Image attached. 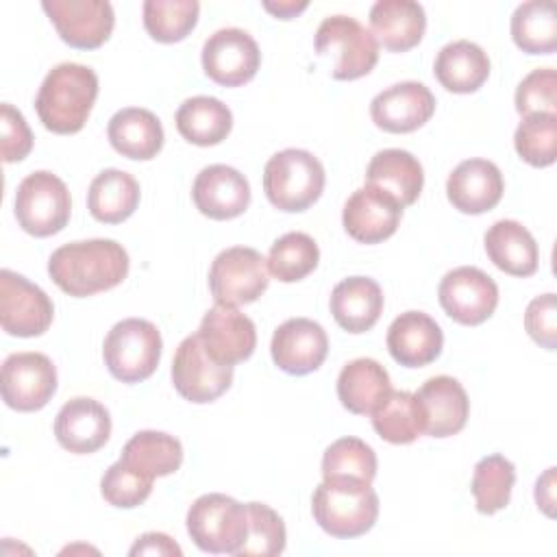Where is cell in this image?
Returning <instances> with one entry per match:
<instances>
[{
  "label": "cell",
  "mask_w": 557,
  "mask_h": 557,
  "mask_svg": "<svg viewBox=\"0 0 557 557\" xmlns=\"http://www.w3.org/2000/svg\"><path fill=\"white\" fill-rule=\"evenodd\" d=\"M128 252L122 244L85 239L59 246L48 259V274L61 292L87 298L120 285L128 274Z\"/></svg>",
  "instance_id": "1"
},
{
  "label": "cell",
  "mask_w": 557,
  "mask_h": 557,
  "mask_svg": "<svg viewBox=\"0 0 557 557\" xmlns=\"http://www.w3.org/2000/svg\"><path fill=\"white\" fill-rule=\"evenodd\" d=\"M98 98V76L81 63L54 65L35 98V109L41 124L57 135L78 133Z\"/></svg>",
  "instance_id": "2"
},
{
  "label": "cell",
  "mask_w": 557,
  "mask_h": 557,
  "mask_svg": "<svg viewBox=\"0 0 557 557\" xmlns=\"http://www.w3.org/2000/svg\"><path fill=\"white\" fill-rule=\"evenodd\" d=\"M311 511L324 533L352 540L374 527L379 518V496L372 483L357 479H322L313 492Z\"/></svg>",
  "instance_id": "3"
},
{
  "label": "cell",
  "mask_w": 557,
  "mask_h": 557,
  "mask_svg": "<svg viewBox=\"0 0 557 557\" xmlns=\"http://www.w3.org/2000/svg\"><path fill=\"white\" fill-rule=\"evenodd\" d=\"M326 174L309 150L285 148L272 154L263 168V191L268 200L287 213L309 209L324 191Z\"/></svg>",
  "instance_id": "4"
},
{
  "label": "cell",
  "mask_w": 557,
  "mask_h": 557,
  "mask_svg": "<svg viewBox=\"0 0 557 557\" xmlns=\"http://www.w3.org/2000/svg\"><path fill=\"white\" fill-rule=\"evenodd\" d=\"M315 52L331 65L335 81H355L370 74L379 61L374 35L348 15H329L315 30Z\"/></svg>",
  "instance_id": "5"
},
{
  "label": "cell",
  "mask_w": 557,
  "mask_h": 557,
  "mask_svg": "<svg viewBox=\"0 0 557 557\" xmlns=\"http://www.w3.org/2000/svg\"><path fill=\"white\" fill-rule=\"evenodd\" d=\"M161 333L144 318H126L107 333L102 344L104 366L122 383H139L152 376L161 359Z\"/></svg>",
  "instance_id": "6"
},
{
  "label": "cell",
  "mask_w": 557,
  "mask_h": 557,
  "mask_svg": "<svg viewBox=\"0 0 557 557\" xmlns=\"http://www.w3.org/2000/svg\"><path fill=\"white\" fill-rule=\"evenodd\" d=\"M187 533L211 555H237L248 533V509L226 494H202L187 511Z\"/></svg>",
  "instance_id": "7"
},
{
  "label": "cell",
  "mask_w": 557,
  "mask_h": 557,
  "mask_svg": "<svg viewBox=\"0 0 557 557\" xmlns=\"http://www.w3.org/2000/svg\"><path fill=\"white\" fill-rule=\"evenodd\" d=\"M72 213V198L65 183L46 170L28 174L15 191V218L22 231L35 237H50L65 228Z\"/></svg>",
  "instance_id": "8"
},
{
  "label": "cell",
  "mask_w": 557,
  "mask_h": 557,
  "mask_svg": "<svg viewBox=\"0 0 557 557\" xmlns=\"http://www.w3.org/2000/svg\"><path fill=\"white\" fill-rule=\"evenodd\" d=\"M270 283V272L263 255L248 246L222 250L209 268V289L215 302L250 305Z\"/></svg>",
  "instance_id": "9"
},
{
  "label": "cell",
  "mask_w": 557,
  "mask_h": 557,
  "mask_svg": "<svg viewBox=\"0 0 557 557\" xmlns=\"http://www.w3.org/2000/svg\"><path fill=\"white\" fill-rule=\"evenodd\" d=\"M174 389L189 403L205 405L220 398L233 383V366L215 361L202 346L198 333L187 335L172 361Z\"/></svg>",
  "instance_id": "10"
},
{
  "label": "cell",
  "mask_w": 557,
  "mask_h": 557,
  "mask_svg": "<svg viewBox=\"0 0 557 557\" xmlns=\"http://www.w3.org/2000/svg\"><path fill=\"white\" fill-rule=\"evenodd\" d=\"M52 318L54 305L39 285L13 270L0 272V324L4 333L37 337L50 329Z\"/></svg>",
  "instance_id": "11"
},
{
  "label": "cell",
  "mask_w": 557,
  "mask_h": 557,
  "mask_svg": "<svg viewBox=\"0 0 557 557\" xmlns=\"http://www.w3.org/2000/svg\"><path fill=\"white\" fill-rule=\"evenodd\" d=\"M437 298L450 320L463 326H476L496 311L498 285L483 270L461 265L444 274Z\"/></svg>",
  "instance_id": "12"
},
{
  "label": "cell",
  "mask_w": 557,
  "mask_h": 557,
  "mask_svg": "<svg viewBox=\"0 0 557 557\" xmlns=\"http://www.w3.org/2000/svg\"><path fill=\"white\" fill-rule=\"evenodd\" d=\"M2 400L15 411H39L57 392V368L44 352H13L2 363Z\"/></svg>",
  "instance_id": "13"
},
{
  "label": "cell",
  "mask_w": 557,
  "mask_h": 557,
  "mask_svg": "<svg viewBox=\"0 0 557 557\" xmlns=\"http://www.w3.org/2000/svg\"><path fill=\"white\" fill-rule=\"evenodd\" d=\"M41 9L59 37L78 50L100 48L115 26L113 7L107 0H46Z\"/></svg>",
  "instance_id": "14"
},
{
  "label": "cell",
  "mask_w": 557,
  "mask_h": 557,
  "mask_svg": "<svg viewBox=\"0 0 557 557\" xmlns=\"http://www.w3.org/2000/svg\"><path fill=\"white\" fill-rule=\"evenodd\" d=\"M261 65L257 41L242 28H220L202 46V70L222 87H239L255 78Z\"/></svg>",
  "instance_id": "15"
},
{
  "label": "cell",
  "mask_w": 557,
  "mask_h": 557,
  "mask_svg": "<svg viewBox=\"0 0 557 557\" xmlns=\"http://www.w3.org/2000/svg\"><path fill=\"white\" fill-rule=\"evenodd\" d=\"M196 333L205 350L226 366L246 361L257 348L255 322L233 305L215 302L202 315Z\"/></svg>",
  "instance_id": "16"
},
{
  "label": "cell",
  "mask_w": 557,
  "mask_h": 557,
  "mask_svg": "<svg viewBox=\"0 0 557 557\" xmlns=\"http://www.w3.org/2000/svg\"><path fill=\"white\" fill-rule=\"evenodd\" d=\"M272 361L287 374L315 372L329 352L326 331L309 318H289L272 335Z\"/></svg>",
  "instance_id": "17"
},
{
  "label": "cell",
  "mask_w": 557,
  "mask_h": 557,
  "mask_svg": "<svg viewBox=\"0 0 557 557\" xmlns=\"http://www.w3.org/2000/svg\"><path fill=\"white\" fill-rule=\"evenodd\" d=\"M435 113V96L418 81L396 83L370 102L372 122L385 133H413Z\"/></svg>",
  "instance_id": "18"
},
{
  "label": "cell",
  "mask_w": 557,
  "mask_h": 557,
  "mask_svg": "<svg viewBox=\"0 0 557 557\" xmlns=\"http://www.w3.org/2000/svg\"><path fill=\"white\" fill-rule=\"evenodd\" d=\"M403 207L385 191L366 185L352 191L342 211L346 233L359 244H379L392 237L400 224Z\"/></svg>",
  "instance_id": "19"
},
{
  "label": "cell",
  "mask_w": 557,
  "mask_h": 557,
  "mask_svg": "<svg viewBox=\"0 0 557 557\" xmlns=\"http://www.w3.org/2000/svg\"><path fill=\"white\" fill-rule=\"evenodd\" d=\"M191 198L202 215L211 220H233L248 209L250 185L239 170L215 163L198 172Z\"/></svg>",
  "instance_id": "20"
},
{
  "label": "cell",
  "mask_w": 557,
  "mask_h": 557,
  "mask_svg": "<svg viewBox=\"0 0 557 557\" xmlns=\"http://www.w3.org/2000/svg\"><path fill=\"white\" fill-rule=\"evenodd\" d=\"M54 435L57 442L74 455L96 453L111 435L109 409L94 398H72L54 418Z\"/></svg>",
  "instance_id": "21"
},
{
  "label": "cell",
  "mask_w": 557,
  "mask_h": 557,
  "mask_svg": "<svg viewBox=\"0 0 557 557\" xmlns=\"http://www.w3.org/2000/svg\"><path fill=\"white\" fill-rule=\"evenodd\" d=\"M505 191V181L496 163L487 159L461 161L446 181L450 205L468 215H479L494 209Z\"/></svg>",
  "instance_id": "22"
},
{
  "label": "cell",
  "mask_w": 557,
  "mask_h": 557,
  "mask_svg": "<svg viewBox=\"0 0 557 557\" xmlns=\"http://www.w3.org/2000/svg\"><path fill=\"white\" fill-rule=\"evenodd\" d=\"M444 346L440 324L424 311H405L387 329V350L405 368L433 363Z\"/></svg>",
  "instance_id": "23"
},
{
  "label": "cell",
  "mask_w": 557,
  "mask_h": 557,
  "mask_svg": "<svg viewBox=\"0 0 557 557\" xmlns=\"http://www.w3.org/2000/svg\"><path fill=\"white\" fill-rule=\"evenodd\" d=\"M424 413V433L431 437L457 435L470 413V400L463 385L446 374L431 376L416 392Z\"/></svg>",
  "instance_id": "24"
},
{
  "label": "cell",
  "mask_w": 557,
  "mask_h": 557,
  "mask_svg": "<svg viewBox=\"0 0 557 557\" xmlns=\"http://www.w3.org/2000/svg\"><path fill=\"white\" fill-rule=\"evenodd\" d=\"M370 33L389 52L416 48L426 30V13L413 0H379L370 9Z\"/></svg>",
  "instance_id": "25"
},
{
  "label": "cell",
  "mask_w": 557,
  "mask_h": 557,
  "mask_svg": "<svg viewBox=\"0 0 557 557\" xmlns=\"http://www.w3.org/2000/svg\"><path fill=\"white\" fill-rule=\"evenodd\" d=\"M331 313L348 333L370 331L383 313V289L370 276H348L331 292Z\"/></svg>",
  "instance_id": "26"
},
{
  "label": "cell",
  "mask_w": 557,
  "mask_h": 557,
  "mask_svg": "<svg viewBox=\"0 0 557 557\" xmlns=\"http://www.w3.org/2000/svg\"><path fill=\"white\" fill-rule=\"evenodd\" d=\"M366 185L389 194L403 209L413 205L424 185L420 161L400 148L379 150L366 170Z\"/></svg>",
  "instance_id": "27"
},
{
  "label": "cell",
  "mask_w": 557,
  "mask_h": 557,
  "mask_svg": "<svg viewBox=\"0 0 557 557\" xmlns=\"http://www.w3.org/2000/svg\"><path fill=\"white\" fill-rule=\"evenodd\" d=\"M107 137L115 152L135 161L157 157L165 139L159 117L141 107H126L113 113L107 126Z\"/></svg>",
  "instance_id": "28"
},
{
  "label": "cell",
  "mask_w": 557,
  "mask_h": 557,
  "mask_svg": "<svg viewBox=\"0 0 557 557\" xmlns=\"http://www.w3.org/2000/svg\"><path fill=\"white\" fill-rule=\"evenodd\" d=\"M485 252L490 261L511 276H531L540 263V250L535 237L516 220L494 222L485 237Z\"/></svg>",
  "instance_id": "29"
},
{
  "label": "cell",
  "mask_w": 557,
  "mask_h": 557,
  "mask_svg": "<svg viewBox=\"0 0 557 557\" xmlns=\"http://www.w3.org/2000/svg\"><path fill=\"white\" fill-rule=\"evenodd\" d=\"M433 74L444 89L453 94H472L490 76V57L474 41L457 39L437 52Z\"/></svg>",
  "instance_id": "30"
},
{
  "label": "cell",
  "mask_w": 557,
  "mask_h": 557,
  "mask_svg": "<svg viewBox=\"0 0 557 557\" xmlns=\"http://www.w3.org/2000/svg\"><path fill=\"white\" fill-rule=\"evenodd\" d=\"M392 381L387 370L368 357L348 361L337 376V398L350 413L370 416L389 394Z\"/></svg>",
  "instance_id": "31"
},
{
  "label": "cell",
  "mask_w": 557,
  "mask_h": 557,
  "mask_svg": "<svg viewBox=\"0 0 557 557\" xmlns=\"http://www.w3.org/2000/svg\"><path fill=\"white\" fill-rule=\"evenodd\" d=\"M139 183L124 170H102L89 185L87 209L104 224H120L128 220L139 205Z\"/></svg>",
  "instance_id": "32"
},
{
  "label": "cell",
  "mask_w": 557,
  "mask_h": 557,
  "mask_svg": "<svg viewBox=\"0 0 557 557\" xmlns=\"http://www.w3.org/2000/svg\"><path fill=\"white\" fill-rule=\"evenodd\" d=\"M233 128L231 109L213 96L187 98L176 111V131L196 146H215Z\"/></svg>",
  "instance_id": "33"
},
{
  "label": "cell",
  "mask_w": 557,
  "mask_h": 557,
  "mask_svg": "<svg viewBox=\"0 0 557 557\" xmlns=\"http://www.w3.org/2000/svg\"><path fill=\"white\" fill-rule=\"evenodd\" d=\"M370 416L376 435L389 444H411L424 433L422 407L407 389H389Z\"/></svg>",
  "instance_id": "34"
},
{
  "label": "cell",
  "mask_w": 557,
  "mask_h": 557,
  "mask_svg": "<svg viewBox=\"0 0 557 557\" xmlns=\"http://www.w3.org/2000/svg\"><path fill=\"white\" fill-rule=\"evenodd\" d=\"M120 459L150 479L168 476L181 468L183 446L170 433L139 431L124 444Z\"/></svg>",
  "instance_id": "35"
},
{
  "label": "cell",
  "mask_w": 557,
  "mask_h": 557,
  "mask_svg": "<svg viewBox=\"0 0 557 557\" xmlns=\"http://www.w3.org/2000/svg\"><path fill=\"white\" fill-rule=\"evenodd\" d=\"M511 39L527 54L557 50V7L553 0H529L511 15Z\"/></svg>",
  "instance_id": "36"
},
{
  "label": "cell",
  "mask_w": 557,
  "mask_h": 557,
  "mask_svg": "<svg viewBox=\"0 0 557 557\" xmlns=\"http://www.w3.org/2000/svg\"><path fill=\"white\" fill-rule=\"evenodd\" d=\"M320 261V248L307 233L292 231L281 235L268 252V272L281 283H296L309 276Z\"/></svg>",
  "instance_id": "37"
},
{
  "label": "cell",
  "mask_w": 557,
  "mask_h": 557,
  "mask_svg": "<svg viewBox=\"0 0 557 557\" xmlns=\"http://www.w3.org/2000/svg\"><path fill=\"white\" fill-rule=\"evenodd\" d=\"M516 483V468L503 455H487L476 461L472 474V496L479 513L492 516L509 505Z\"/></svg>",
  "instance_id": "38"
},
{
  "label": "cell",
  "mask_w": 557,
  "mask_h": 557,
  "mask_svg": "<svg viewBox=\"0 0 557 557\" xmlns=\"http://www.w3.org/2000/svg\"><path fill=\"white\" fill-rule=\"evenodd\" d=\"M198 13L196 0H146L144 28L154 41L176 44L196 28Z\"/></svg>",
  "instance_id": "39"
},
{
  "label": "cell",
  "mask_w": 557,
  "mask_h": 557,
  "mask_svg": "<svg viewBox=\"0 0 557 557\" xmlns=\"http://www.w3.org/2000/svg\"><path fill=\"white\" fill-rule=\"evenodd\" d=\"M376 476V455L359 437L335 440L322 457V479H357L372 483Z\"/></svg>",
  "instance_id": "40"
},
{
  "label": "cell",
  "mask_w": 557,
  "mask_h": 557,
  "mask_svg": "<svg viewBox=\"0 0 557 557\" xmlns=\"http://www.w3.org/2000/svg\"><path fill=\"white\" fill-rule=\"evenodd\" d=\"M513 146L518 157L533 168H548L557 159V115H527L516 133Z\"/></svg>",
  "instance_id": "41"
},
{
  "label": "cell",
  "mask_w": 557,
  "mask_h": 557,
  "mask_svg": "<svg viewBox=\"0 0 557 557\" xmlns=\"http://www.w3.org/2000/svg\"><path fill=\"white\" fill-rule=\"evenodd\" d=\"M246 509H248V533H246V542L237 550V557L281 555L287 542L283 518L263 503H246Z\"/></svg>",
  "instance_id": "42"
},
{
  "label": "cell",
  "mask_w": 557,
  "mask_h": 557,
  "mask_svg": "<svg viewBox=\"0 0 557 557\" xmlns=\"http://www.w3.org/2000/svg\"><path fill=\"white\" fill-rule=\"evenodd\" d=\"M150 476L141 474L139 470L131 468L122 459L111 463L100 481V494L102 498L120 509H133L139 507L152 492Z\"/></svg>",
  "instance_id": "43"
},
{
  "label": "cell",
  "mask_w": 557,
  "mask_h": 557,
  "mask_svg": "<svg viewBox=\"0 0 557 557\" xmlns=\"http://www.w3.org/2000/svg\"><path fill=\"white\" fill-rule=\"evenodd\" d=\"M516 111L524 117L535 113L557 115V72L553 67H537L520 81Z\"/></svg>",
  "instance_id": "44"
},
{
  "label": "cell",
  "mask_w": 557,
  "mask_h": 557,
  "mask_svg": "<svg viewBox=\"0 0 557 557\" xmlns=\"http://www.w3.org/2000/svg\"><path fill=\"white\" fill-rule=\"evenodd\" d=\"M0 146H2V161L15 163L28 157L33 150V133L24 120V115L9 102L0 104Z\"/></svg>",
  "instance_id": "45"
},
{
  "label": "cell",
  "mask_w": 557,
  "mask_h": 557,
  "mask_svg": "<svg viewBox=\"0 0 557 557\" xmlns=\"http://www.w3.org/2000/svg\"><path fill=\"white\" fill-rule=\"evenodd\" d=\"M524 329L535 344L546 350L557 348V305L555 294L533 298L524 311Z\"/></svg>",
  "instance_id": "46"
},
{
  "label": "cell",
  "mask_w": 557,
  "mask_h": 557,
  "mask_svg": "<svg viewBox=\"0 0 557 557\" xmlns=\"http://www.w3.org/2000/svg\"><path fill=\"white\" fill-rule=\"evenodd\" d=\"M128 555H183L181 546L165 533H144L131 546Z\"/></svg>",
  "instance_id": "47"
},
{
  "label": "cell",
  "mask_w": 557,
  "mask_h": 557,
  "mask_svg": "<svg viewBox=\"0 0 557 557\" xmlns=\"http://www.w3.org/2000/svg\"><path fill=\"white\" fill-rule=\"evenodd\" d=\"M535 503L546 516H553L555 505V468H548L535 483Z\"/></svg>",
  "instance_id": "48"
},
{
  "label": "cell",
  "mask_w": 557,
  "mask_h": 557,
  "mask_svg": "<svg viewBox=\"0 0 557 557\" xmlns=\"http://www.w3.org/2000/svg\"><path fill=\"white\" fill-rule=\"evenodd\" d=\"M309 7V2H294V0H283V2H263V9L270 11L274 17L281 20H292L298 13H302Z\"/></svg>",
  "instance_id": "49"
}]
</instances>
